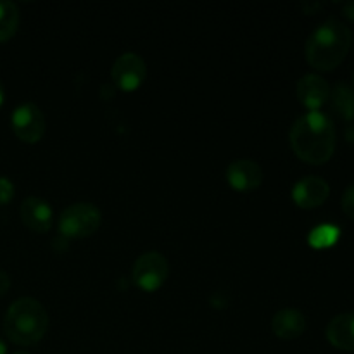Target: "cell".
<instances>
[{
    "mask_svg": "<svg viewBox=\"0 0 354 354\" xmlns=\"http://www.w3.org/2000/svg\"><path fill=\"white\" fill-rule=\"evenodd\" d=\"M290 147L301 161L324 165L334 156L335 128L327 114L315 111L294 121L289 133Z\"/></svg>",
    "mask_w": 354,
    "mask_h": 354,
    "instance_id": "cell-1",
    "label": "cell"
},
{
    "mask_svg": "<svg viewBox=\"0 0 354 354\" xmlns=\"http://www.w3.org/2000/svg\"><path fill=\"white\" fill-rule=\"evenodd\" d=\"M351 45V30L342 21L330 17L310 35L304 54L311 68L318 71H332L344 61Z\"/></svg>",
    "mask_w": 354,
    "mask_h": 354,
    "instance_id": "cell-2",
    "label": "cell"
},
{
    "mask_svg": "<svg viewBox=\"0 0 354 354\" xmlns=\"http://www.w3.org/2000/svg\"><path fill=\"white\" fill-rule=\"evenodd\" d=\"M47 330V311L33 297H21L14 301L3 318V332L7 339L17 346L38 344Z\"/></svg>",
    "mask_w": 354,
    "mask_h": 354,
    "instance_id": "cell-3",
    "label": "cell"
},
{
    "mask_svg": "<svg viewBox=\"0 0 354 354\" xmlns=\"http://www.w3.org/2000/svg\"><path fill=\"white\" fill-rule=\"evenodd\" d=\"M102 223V214L95 204L76 203L62 211L59 232L66 239H86L95 234Z\"/></svg>",
    "mask_w": 354,
    "mask_h": 354,
    "instance_id": "cell-4",
    "label": "cell"
},
{
    "mask_svg": "<svg viewBox=\"0 0 354 354\" xmlns=\"http://www.w3.org/2000/svg\"><path fill=\"white\" fill-rule=\"evenodd\" d=\"M168 259L156 251L142 254L135 261L133 272H131L135 286L140 290H144V292H156L158 289H161L162 283L168 279Z\"/></svg>",
    "mask_w": 354,
    "mask_h": 354,
    "instance_id": "cell-5",
    "label": "cell"
},
{
    "mask_svg": "<svg viewBox=\"0 0 354 354\" xmlns=\"http://www.w3.org/2000/svg\"><path fill=\"white\" fill-rule=\"evenodd\" d=\"M10 128L19 140L26 142V144H37L44 138L45 116L40 107L35 104H21L12 111Z\"/></svg>",
    "mask_w": 354,
    "mask_h": 354,
    "instance_id": "cell-6",
    "label": "cell"
},
{
    "mask_svg": "<svg viewBox=\"0 0 354 354\" xmlns=\"http://www.w3.org/2000/svg\"><path fill=\"white\" fill-rule=\"evenodd\" d=\"M113 83L123 92H133L140 88L147 78V66L145 61L135 52H124L114 61L111 69Z\"/></svg>",
    "mask_w": 354,
    "mask_h": 354,
    "instance_id": "cell-7",
    "label": "cell"
},
{
    "mask_svg": "<svg viewBox=\"0 0 354 354\" xmlns=\"http://www.w3.org/2000/svg\"><path fill=\"white\" fill-rule=\"evenodd\" d=\"M330 196V187L320 176H306L299 180L292 189V199L301 209L320 207Z\"/></svg>",
    "mask_w": 354,
    "mask_h": 354,
    "instance_id": "cell-8",
    "label": "cell"
},
{
    "mask_svg": "<svg viewBox=\"0 0 354 354\" xmlns=\"http://www.w3.org/2000/svg\"><path fill=\"white\" fill-rule=\"evenodd\" d=\"M296 95L297 100L310 113H315V111H320V107L328 102V99H330V86H328V83L322 76L306 75L297 82Z\"/></svg>",
    "mask_w": 354,
    "mask_h": 354,
    "instance_id": "cell-9",
    "label": "cell"
},
{
    "mask_svg": "<svg viewBox=\"0 0 354 354\" xmlns=\"http://www.w3.org/2000/svg\"><path fill=\"white\" fill-rule=\"evenodd\" d=\"M227 182L239 192H251L263 183L261 166L251 159H239L228 166Z\"/></svg>",
    "mask_w": 354,
    "mask_h": 354,
    "instance_id": "cell-10",
    "label": "cell"
},
{
    "mask_svg": "<svg viewBox=\"0 0 354 354\" xmlns=\"http://www.w3.org/2000/svg\"><path fill=\"white\" fill-rule=\"evenodd\" d=\"M52 207L40 197L30 196L21 204V220L30 228L31 232L37 234H45L52 227Z\"/></svg>",
    "mask_w": 354,
    "mask_h": 354,
    "instance_id": "cell-11",
    "label": "cell"
},
{
    "mask_svg": "<svg viewBox=\"0 0 354 354\" xmlns=\"http://www.w3.org/2000/svg\"><path fill=\"white\" fill-rule=\"evenodd\" d=\"M306 330V318L297 310H280L272 318V332L282 341L299 339Z\"/></svg>",
    "mask_w": 354,
    "mask_h": 354,
    "instance_id": "cell-12",
    "label": "cell"
},
{
    "mask_svg": "<svg viewBox=\"0 0 354 354\" xmlns=\"http://www.w3.org/2000/svg\"><path fill=\"white\" fill-rule=\"evenodd\" d=\"M327 341L341 351H354V313L337 315L327 325Z\"/></svg>",
    "mask_w": 354,
    "mask_h": 354,
    "instance_id": "cell-13",
    "label": "cell"
},
{
    "mask_svg": "<svg viewBox=\"0 0 354 354\" xmlns=\"http://www.w3.org/2000/svg\"><path fill=\"white\" fill-rule=\"evenodd\" d=\"M330 106L342 120H354V88L346 82H339L330 90Z\"/></svg>",
    "mask_w": 354,
    "mask_h": 354,
    "instance_id": "cell-14",
    "label": "cell"
},
{
    "mask_svg": "<svg viewBox=\"0 0 354 354\" xmlns=\"http://www.w3.org/2000/svg\"><path fill=\"white\" fill-rule=\"evenodd\" d=\"M19 26V9L14 2H0V44L10 40Z\"/></svg>",
    "mask_w": 354,
    "mask_h": 354,
    "instance_id": "cell-15",
    "label": "cell"
},
{
    "mask_svg": "<svg viewBox=\"0 0 354 354\" xmlns=\"http://www.w3.org/2000/svg\"><path fill=\"white\" fill-rule=\"evenodd\" d=\"M339 235H341V230L334 225H320L311 230L308 242L313 249H328L337 244Z\"/></svg>",
    "mask_w": 354,
    "mask_h": 354,
    "instance_id": "cell-16",
    "label": "cell"
},
{
    "mask_svg": "<svg viewBox=\"0 0 354 354\" xmlns=\"http://www.w3.org/2000/svg\"><path fill=\"white\" fill-rule=\"evenodd\" d=\"M14 183L7 176H0V206H6L14 199Z\"/></svg>",
    "mask_w": 354,
    "mask_h": 354,
    "instance_id": "cell-17",
    "label": "cell"
},
{
    "mask_svg": "<svg viewBox=\"0 0 354 354\" xmlns=\"http://www.w3.org/2000/svg\"><path fill=\"white\" fill-rule=\"evenodd\" d=\"M341 204H342V211H344L346 216H349L351 220H354V183L346 189Z\"/></svg>",
    "mask_w": 354,
    "mask_h": 354,
    "instance_id": "cell-18",
    "label": "cell"
},
{
    "mask_svg": "<svg viewBox=\"0 0 354 354\" xmlns=\"http://www.w3.org/2000/svg\"><path fill=\"white\" fill-rule=\"evenodd\" d=\"M9 289H10L9 273H6V272H2V270H0V297L6 296L7 290H9Z\"/></svg>",
    "mask_w": 354,
    "mask_h": 354,
    "instance_id": "cell-19",
    "label": "cell"
},
{
    "mask_svg": "<svg viewBox=\"0 0 354 354\" xmlns=\"http://www.w3.org/2000/svg\"><path fill=\"white\" fill-rule=\"evenodd\" d=\"M342 14H344V17H348L349 21L354 23V2L344 3V6H342Z\"/></svg>",
    "mask_w": 354,
    "mask_h": 354,
    "instance_id": "cell-20",
    "label": "cell"
},
{
    "mask_svg": "<svg viewBox=\"0 0 354 354\" xmlns=\"http://www.w3.org/2000/svg\"><path fill=\"white\" fill-rule=\"evenodd\" d=\"M346 140L354 144V123H349L348 128H346Z\"/></svg>",
    "mask_w": 354,
    "mask_h": 354,
    "instance_id": "cell-21",
    "label": "cell"
},
{
    "mask_svg": "<svg viewBox=\"0 0 354 354\" xmlns=\"http://www.w3.org/2000/svg\"><path fill=\"white\" fill-rule=\"evenodd\" d=\"M3 100H6V90H3L2 82H0V107L3 106Z\"/></svg>",
    "mask_w": 354,
    "mask_h": 354,
    "instance_id": "cell-22",
    "label": "cell"
},
{
    "mask_svg": "<svg viewBox=\"0 0 354 354\" xmlns=\"http://www.w3.org/2000/svg\"><path fill=\"white\" fill-rule=\"evenodd\" d=\"M0 354H7V346L2 339H0Z\"/></svg>",
    "mask_w": 354,
    "mask_h": 354,
    "instance_id": "cell-23",
    "label": "cell"
},
{
    "mask_svg": "<svg viewBox=\"0 0 354 354\" xmlns=\"http://www.w3.org/2000/svg\"><path fill=\"white\" fill-rule=\"evenodd\" d=\"M14 354H30V353H26V351H17V353H14Z\"/></svg>",
    "mask_w": 354,
    "mask_h": 354,
    "instance_id": "cell-24",
    "label": "cell"
},
{
    "mask_svg": "<svg viewBox=\"0 0 354 354\" xmlns=\"http://www.w3.org/2000/svg\"><path fill=\"white\" fill-rule=\"evenodd\" d=\"M353 85H354V76H353Z\"/></svg>",
    "mask_w": 354,
    "mask_h": 354,
    "instance_id": "cell-25",
    "label": "cell"
},
{
    "mask_svg": "<svg viewBox=\"0 0 354 354\" xmlns=\"http://www.w3.org/2000/svg\"><path fill=\"white\" fill-rule=\"evenodd\" d=\"M353 44H354V40H353Z\"/></svg>",
    "mask_w": 354,
    "mask_h": 354,
    "instance_id": "cell-26",
    "label": "cell"
}]
</instances>
